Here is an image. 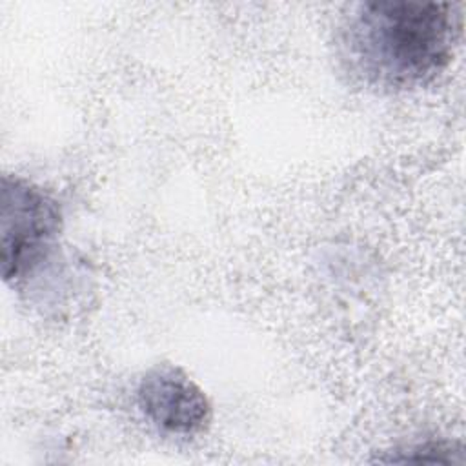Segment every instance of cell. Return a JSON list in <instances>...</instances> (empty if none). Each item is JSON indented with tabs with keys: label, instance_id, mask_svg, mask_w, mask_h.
<instances>
[{
	"label": "cell",
	"instance_id": "1",
	"mask_svg": "<svg viewBox=\"0 0 466 466\" xmlns=\"http://www.w3.org/2000/svg\"><path fill=\"white\" fill-rule=\"evenodd\" d=\"M461 31L457 4L360 2L340 27V58L348 73L370 87L411 89L444 71Z\"/></svg>",
	"mask_w": 466,
	"mask_h": 466
},
{
	"label": "cell",
	"instance_id": "3",
	"mask_svg": "<svg viewBox=\"0 0 466 466\" xmlns=\"http://www.w3.org/2000/svg\"><path fill=\"white\" fill-rule=\"evenodd\" d=\"M137 399L144 415L171 433L193 435L211 420V404L206 393L171 364L151 368L140 379Z\"/></svg>",
	"mask_w": 466,
	"mask_h": 466
},
{
	"label": "cell",
	"instance_id": "2",
	"mask_svg": "<svg viewBox=\"0 0 466 466\" xmlns=\"http://www.w3.org/2000/svg\"><path fill=\"white\" fill-rule=\"evenodd\" d=\"M0 262L5 282L27 277L53 248L62 228L56 200L20 177H4L0 189Z\"/></svg>",
	"mask_w": 466,
	"mask_h": 466
}]
</instances>
